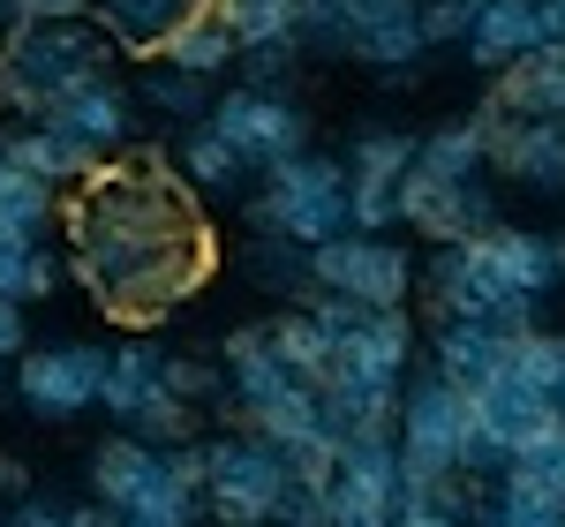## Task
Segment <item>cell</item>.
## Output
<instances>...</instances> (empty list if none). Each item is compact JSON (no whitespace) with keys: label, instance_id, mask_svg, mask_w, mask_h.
Returning <instances> with one entry per match:
<instances>
[{"label":"cell","instance_id":"cell-1","mask_svg":"<svg viewBox=\"0 0 565 527\" xmlns=\"http://www.w3.org/2000/svg\"><path fill=\"white\" fill-rule=\"evenodd\" d=\"M61 234H68V279L98 302V316L129 332L167 324L218 264L204 196L159 151L106 159L61 204Z\"/></svg>","mask_w":565,"mask_h":527},{"label":"cell","instance_id":"cell-2","mask_svg":"<svg viewBox=\"0 0 565 527\" xmlns=\"http://www.w3.org/2000/svg\"><path fill=\"white\" fill-rule=\"evenodd\" d=\"M121 45L106 39L90 15H61V23H8L0 39V121H45L61 98L84 84L114 76Z\"/></svg>","mask_w":565,"mask_h":527},{"label":"cell","instance_id":"cell-3","mask_svg":"<svg viewBox=\"0 0 565 527\" xmlns=\"http://www.w3.org/2000/svg\"><path fill=\"white\" fill-rule=\"evenodd\" d=\"M392 444H399V497H423L430 483L460 475L468 452V385H452L445 369H407L399 385V415H392Z\"/></svg>","mask_w":565,"mask_h":527},{"label":"cell","instance_id":"cell-4","mask_svg":"<svg viewBox=\"0 0 565 527\" xmlns=\"http://www.w3.org/2000/svg\"><path fill=\"white\" fill-rule=\"evenodd\" d=\"M249 226H257V234H287V241H302V249L348 234V159L302 151V159L257 174V189H249Z\"/></svg>","mask_w":565,"mask_h":527},{"label":"cell","instance_id":"cell-5","mask_svg":"<svg viewBox=\"0 0 565 527\" xmlns=\"http://www.w3.org/2000/svg\"><path fill=\"white\" fill-rule=\"evenodd\" d=\"M279 490H287V460L271 438L257 430L204 438V520L212 527H271Z\"/></svg>","mask_w":565,"mask_h":527},{"label":"cell","instance_id":"cell-6","mask_svg":"<svg viewBox=\"0 0 565 527\" xmlns=\"http://www.w3.org/2000/svg\"><path fill=\"white\" fill-rule=\"evenodd\" d=\"M423 294H430L437 316H482V324H505V332H527L535 324V309L521 287L498 271V257H490V241H445V249H430V264H423V279H415Z\"/></svg>","mask_w":565,"mask_h":527},{"label":"cell","instance_id":"cell-7","mask_svg":"<svg viewBox=\"0 0 565 527\" xmlns=\"http://www.w3.org/2000/svg\"><path fill=\"white\" fill-rule=\"evenodd\" d=\"M106 385V347L98 340H53V347H23L15 354V407L31 422H76L98 407Z\"/></svg>","mask_w":565,"mask_h":527},{"label":"cell","instance_id":"cell-8","mask_svg":"<svg viewBox=\"0 0 565 527\" xmlns=\"http://www.w3.org/2000/svg\"><path fill=\"white\" fill-rule=\"evenodd\" d=\"M309 279L317 287H332V294H354V302L370 309H407L415 302V257L392 241V234H332V241H317L309 249Z\"/></svg>","mask_w":565,"mask_h":527},{"label":"cell","instance_id":"cell-9","mask_svg":"<svg viewBox=\"0 0 565 527\" xmlns=\"http://www.w3.org/2000/svg\"><path fill=\"white\" fill-rule=\"evenodd\" d=\"M212 129L234 143V159L249 174H271V166H287V159L309 151V114L295 106V90H249V84L218 90Z\"/></svg>","mask_w":565,"mask_h":527},{"label":"cell","instance_id":"cell-10","mask_svg":"<svg viewBox=\"0 0 565 527\" xmlns=\"http://www.w3.org/2000/svg\"><path fill=\"white\" fill-rule=\"evenodd\" d=\"M490 174H505L527 196H565V114H505L498 98L476 106Z\"/></svg>","mask_w":565,"mask_h":527},{"label":"cell","instance_id":"cell-11","mask_svg":"<svg viewBox=\"0 0 565 527\" xmlns=\"http://www.w3.org/2000/svg\"><path fill=\"white\" fill-rule=\"evenodd\" d=\"M399 226H415L430 249L490 234V226H498L490 174H482V181H423V174H407V181H399Z\"/></svg>","mask_w":565,"mask_h":527},{"label":"cell","instance_id":"cell-12","mask_svg":"<svg viewBox=\"0 0 565 527\" xmlns=\"http://www.w3.org/2000/svg\"><path fill=\"white\" fill-rule=\"evenodd\" d=\"M45 129L76 136L84 151H98V159H129V143L143 136L136 84H121V76H98V84H84L76 98H61V106L45 114Z\"/></svg>","mask_w":565,"mask_h":527},{"label":"cell","instance_id":"cell-13","mask_svg":"<svg viewBox=\"0 0 565 527\" xmlns=\"http://www.w3.org/2000/svg\"><path fill=\"white\" fill-rule=\"evenodd\" d=\"M399 385H407V377H392V369H354V362H332V369L317 377L324 430H332V438H348V430H392V415H399Z\"/></svg>","mask_w":565,"mask_h":527},{"label":"cell","instance_id":"cell-14","mask_svg":"<svg viewBox=\"0 0 565 527\" xmlns=\"http://www.w3.org/2000/svg\"><path fill=\"white\" fill-rule=\"evenodd\" d=\"M513 340L521 332H505V324H482V316H437L430 324V362L452 377V385H490V377H505L513 369Z\"/></svg>","mask_w":565,"mask_h":527},{"label":"cell","instance_id":"cell-15","mask_svg":"<svg viewBox=\"0 0 565 527\" xmlns=\"http://www.w3.org/2000/svg\"><path fill=\"white\" fill-rule=\"evenodd\" d=\"M212 0H90V23L121 45L129 61H159L181 23H196Z\"/></svg>","mask_w":565,"mask_h":527},{"label":"cell","instance_id":"cell-16","mask_svg":"<svg viewBox=\"0 0 565 527\" xmlns=\"http://www.w3.org/2000/svg\"><path fill=\"white\" fill-rule=\"evenodd\" d=\"M0 159L23 166V174H39L45 189H84V181L106 166L98 151H84L76 136L45 129V121H0Z\"/></svg>","mask_w":565,"mask_h":527},{"label":"cell","instance_id":"cell-17","mask_svg":"<svg viewBox=\"0 0 565 527\" xmlns=\"http://www.w3.org/2000/svg\"><path fill=\"white\" fill-rule=\"evenodd\" d=\"M430 53V39H423V15L415 8H362L354 15V53L348 61H362V68H377L385 84H415V61Z\"/></svg>","mask_w":565,"mask_h":527},{"label":"cell","instance_id":"cell-18","mask_svg":"<svg viewBox=\"0 0 565 527\" xmlns=\"http://www.w3.org/2000/svg\"><path fill=\"white\" fill-rule=\"evenodd\" d=\"M159 475H167V452L143 444V438H129V430H114V438L90 452V497H98L106 513H129Z\"/></svg>","mask_w":565,"mask_h":527},{"label":"cell","instance_id":"cell-19","mask_svg":"<svg viewBox=\"0 0 565 527\" xmlns=\"http://www.w3.org/2000/svg\"><path fill=\"white\" fill-rule=\"evenodd\" d=\"M490 98L505 114H565V39H543L521 61H505L490 76Z\"/></svg>","mask_w":565,"mask_h":527},{"label":"cell","instance_id":"cell-20","mask_svg":"<svg viewBox=\"0 0 565 527\" xmlns=\"http://www.w3.org/2000/svg\"><path fill=\"white\" fill-rule=\"evenodd\" d=\"M482 241H490L498 271L521 287L527 302H551V294L565 287V249H558V234H535V226H505V219H498Z\"/></svg>","mask_w":565,"mask_h":527},{"label":"cell","instance_id":"cell-21","mask_svg":"<svg viewBox=\"0 0 565 527\" xmlns=\"http://www.w3.org/2000/svg\"><path fill=\"white\" fill-rule=\"evenodd\" d=\"M159 392H167V385H159V347H151V340H121V347H106L98 415H106L114 430H129V422H136V415H143Z\"/></svg>","mask_w":565,"mask_h":527},{"label":"cell","instance_id":"cell-22","mask_svg":"<svg viewBox=\"0 0 565 527\" xmlns=\"http://www.w3.org/2000/svg\"><path fill=\"white\" fill-rule=\"evenodd\" d=\"M136 106L159 114L167 129H189V121H212L218 84H212V76H189V68H174V61H143V76H136Z\"/></svg>","mask_w":565,"mask_h":527},{"label":"cell","instance_id":"cell-23","mask_svg":"<svg viewBox=\"0 0 565 527\" xmlns=\"http://www.w3.org/2000/svg\"><path fill=\"white\" fill-rule=\"evenodd\" d=\"M415 347H423V332H415V316L407 309H370L362 324H354L340 354L332 362H354V369H392V377H407L415 369Z\"/></svg>","mask_w":565,"mask_h":527},{"label":"cell","instance_id":"cell-24","mask_svg":"<svg viewBox=\"0 0 565 527\" xmlns=\"http://www.w3.org/2000/svg\"><path fill=\"white\" fill-rule=\"evenodd\" d=\"M476 527H565V497L505 467V475L476 483Z\"/></svg>","mask_w":565,"mask_h":527},{"label":"cell","instance_id":"cell-25","mask_svg":"<svg viewBox=\"0 0 565 527\" xmlns=\"http://www.w3.org/2000/svg\"><path fill=\"white\" fill-rule=\"evenodd\" d=\"M527 45H543V15H535V0H482L476 31H468V61L498 76L505 61H521Z\"/></svg>","mask_w":565,"mask_h":527},{"label":"cell","instance_id":"cell-26","mask_svg":"<svg viewBox=\"0 0 565 527\" xmlns=\"http://www.w3.org/2000/svg\"><path fill=\"white\" fill-rule=\"evenodd\" d=\"M174 166H181V181H189L196 196H242V189L257 181L249 166H242V159H234V143H226L212 121H189V129H181Z\"/></svg>","mask_w":565,"mask_h":527},{"label":"cell","instance_id":"cell-27","mask_svg":"<svg viewBox=\"0 0 565 527\" xmlns=\"http://www.w3.org/2000/svg\"><path fill=\"white\" fill-rule=\"evenodd\" d=\"M61 234V189L0 159V241H53Z\"/></svg>","mask_w":565,"mask_h":527},{"label":"cell","instance_id":"cell-28","mask_svg":"<svg viewBox=\"0 0 565 527\" xmlns=\"http://www.w3.org/2000/svg\"><path fill=\"white\" fill-rule=\"evenodd\" d=\"M407 174H423V181H482V174H490L482 121H476V114H460V121L430 129L423 143H415V166H407Z\"/></svg>","mask_w":565,"mask_h":527},{"label":"cell","instance_id":"cell-29","mask_svg":"<svg viewBox=\"0 0 565 527\" xmlns=\"http://www.w3.org/2000/svg\"><path fill=\"white\" fill-rule=\"evenodd\" d=\"M242 279L264 287V294H279V302H295V294L317 287V279H309V249L287 241V234H249V241H242Z\"/></svg>","mask_w":565,"mask_h":527},{"label":"cell","instance_id":"cell-30","mask_svg":"<svg viewBox=\"0 0 565 527\" xmlns=\"http://www.w3.org/2000/svg\"><path fill=\"white\" fill-rule=\"evenodd\" d=\"M61 279H68V257L53 241H0V294L8 302H53Z\"/></svg>","mask_w":565,"mask_h":527},{"label":"cell","instance_id":"cell-31","mask_svg":"<svg viewBox=\"0 0 565 527\" xmlns=\"http://www.w3.org/2000/svg\"><path fill=\"white\" fill-rule=\"evenodd\" d=\"M159 61H174V68H189V76H212V84H226L234 76V61H242V39L218 23L212 8L196 15V23H181L174 39H167V53Z\"/></svg>","mask_w":565,"mask_h":527},{"label":"cell","instance_id":"cell-32","mask_svg":"<svg viewBox=\"0 0 565 527\" xmlns=\"http://www.w3.org/2000/svg\"><path fill=\"white\" fill-rule=\"evenodd\" d=\"M264 340H271V354H279V362H287L302 385H317V377L332 369V354H340L324 332H317V316H309L302 302H287L279 316H264Z\"/></svg>","mask_w":565,"mask_h":527},{"label":"cell","instance_id":"cell-33","mask_svg":"<svg viewBox=\"0 0 565 527\" xmlns=\"http://www.w3.org/2000/svg\"><path fill=\"white\" fill-rule=\"evenodd\" d=\"M415 143L423 136H407V129H354L348 143V181H377V189H399L407 181V166H415Z\"/></svg>","mask_w":565,"mask_h":527},{"label":"cell","instance_id":"cell-34","mask_svg":"<svg viewBox=\"0 0 565 527\" xmlns=\"http://www.w3.org/2000/svg\"><path fill=\"white\" fill-rule=\"evenodd\" d=\"M354 0H302L295 8V39H302V53H317V61H348L354 53Z\"/></svg>","mask_w":565,"mask_h":527},{"label":"cell","instance_id":"cell-35","mask_svg":"<svg viewBox=\"0 0 565 527\" xmlns=\"http://www.w3.org/2000/svg\"><path fill=\"white\" fill-rule=\"evenodd\" d=\"M513 377H527L535 392H565V332H543V324H527L521 340H513Z\"/></svg>","mask_w":565,"mask_h":527},{"label":"cell","instance_id":"cell-36","mask_svg":"<svg viewBox=\"0 0 565 527\" xmlns=\"http://www.w3.org/2000/svg\"><path fill=\"white\" fill-rule=\"evenodd\" d=\"M295 68H302V39L242 45V61H234V76H242L249 90H287V84H295Z\"/></svg>","mask_w":565,"mask_h":527},{"label":"cell","instance_id":"cell-37","mask_svg":"<svg viewBox=\"0 0 565 527\" xmlns=\"http://www.w3.org/2000/svg\"><path fill=\"white\" fill-rule=\"evenodd\" d=\"M159 385L174 399H189V407H212V399L226 392V369H212L204 354H167L159 347Z\"/></svg>","mask_w":565,"mask_h":527},{"label":"cell","instance_id":"cell-38","mask_svg":"<svg viewBox=\"0 0 565 527\" xmlns=\"http://www.w3.org/2000/svg\"><path fill=\"white\" fill-rule=\"evenodd\" d=\"M415 15H423V39L430 45H468L482 0H415Z\"/></svg>","mask_w":565,"mask_h":527},{"label":"cell","instance_id":"cell-39","mask_svg":"<svg viewBox=\"0 0 565 527\" xmlns=\"http://www.w3.org/2000/svg\"><path fill=\"white\" fill-rule=\"evenodd\" d=\"M295 302H302L309 316H317V332H324L332 347H340V340H348L354 324L370 316V302H354V294H332V287H309V294H295Z\"/></svg>","mask_w":565,"mask_h":527},{"label":"cell","instance_id":"cell-40","mask_svg":"<svg viewBox=\"0 0 565 527\" xmlns=\"http://www.w3.org/2000/svg\"><path fill=\"white\" fill-rule=\"evenodd\" d=\"M271 527H324V490L287 483V490H279V513H271Z\"/></svg>","mask_w":565,"mask_h":527},{"label":"cell","instance_id":"cell-41","mask_svg":"<svg viewBox=\"0 0 565 527\" xmlns=\"http://www.w3.org/2000/svg\"><path fill=\"white\" fill-rule=\"evenodd\" d=\"M8 527H68V505L45 490H23V497H8Z\"/></svg>","mask_w":565,"mask_h":527},{"label":"cell","instance_id":"cell-42","mask_svg":"<svg viewBox=\"0 0 565 527\" xmlns=\"http://www.w3.org/2000/svg\"><path fill=\"white\" fill-rule=\"evenodd\" d=\"M61 15H90V0H8V23H61Z\"/></svg>","mask_w":565,"mask_h":527},{"label":"cell","instance_id":"cell-43","mask_svg":"<svg viewBox=\"0 0 565 527\" xmlns=\"http://www.w3.org/2000/svg\"><path fill=\"white\" fill-rule=\"evenodd\" d=\"M23 347H31V316H23V302L0 294V362H15Z\"/></svg>","mask_w":565,"mask_h":527},{"label":"cell","instance_id":"cell-44","mask_svg":"<svg viewBox=\"0 0 565 527\" xmlns=\"http://www.w3.org/2000/svg\"><path fill=\"white\" fill-rule=\"evenodd\" d=\"M392 527H476V520H445V513H430L423 497H399V513H392Z\"/></svg>","mask_w":565,"mask_h":527},{"label":"cell","instance_id":"cell-45","mask_svg":"<svg viewBox=\"0 0 565 527\" xmlns=\"http://www.w3.org/2000/svg\"><path fill=\"white\" fill-rule=\"evenodd\" d=\"M68 527H129V520H121V513H106V505L90 497V505H68Z\"/></svg>","mask_w":565,"mask_h":527},{"label":"cell","instance_id":"cell-46","mask_svg":"<svg viewBox=\"0 0 565 527\" xmlns=\"http://www.w3.org/2000/svg\"><path fill=\"white\" fill-rule=\"evenodd\" d=\"M23 490H31V467L15 452H0V497H23Z\"/></svg>","mask_w":565,"mask_h":527},{"label":"cell","instance_id":"cell-47","mask_svg":"<svg viewBox=\"0 0 565 527\" xmlns=\"http://www.w3.org/2000/svg\"><path fill=\"white\" fill-rule=\"evenodd\" d=\"M535 15H543V39H565V0H535Z\"/></svg>","mask_w":565,"mask_h":527},{"label":"cell","instance_id":"cell-48","mask_svg":"<svg viewBox=\"0 0 565 527\" xmlns=\"http://www.w3.org/2000/svg\"><path fill=\"white\" fill-rule=\"evenodd\" d=\"M354 8H415V0H354Z\"/></svg>","mask_w":565,"mask_h":527},{"label":"cell","instance_id":"cell-49","mask_svg":"<svg viewBox=\"0 0 565 527\" xmlns=\"http://www.w3.org/2000/svg\"><path fill=\"white\" fill-rule=\"evenodd\" d=\"M8 399H15V377H0V407H8Z\"/></svg>","mask_w":565,"mask_h":527},{"label":"cell","instance_id":"cell-50","mask_svg":"<svg viewBox=\"0 0 565 527\" xmlns=\"http://www.w3.org/2000/svg\"><path fill=\"white\" fill-rule=\"evenodd\" d=\"M0 39H8V0H0Z\"/></svg>","mask_w":565,"mask_h":527},{"label":"cell","instance_id":"cell-51","mask_svg":"<svg viewBox=\"0 0 565 527\" xmlns=\"http://www.w3.org/2000/svg\"><path fill=\"white\" fill-rule=\"evenodd\" d=\"M0 527H8V513H0Z\"/></svg>","mask_w":565,"mask_h":527},{"label":"cell","instance_id":"cell-52","mask_svg":"<svg viewBox=\"0 0 565 527\" xmlns=\"http://www.w3.org/2000/svg\"><path fill=\"white\" fill-rule=\"evenodd\" d=\"M558 249H565V234H558Z\"/></svg>","mask_w":565,"mask_h":527},{"label":"cell","instance_id":"cell-53","mask_svg":"<svg viewBox=\"0 0 565 527\" xmlns=\"http://www.w3.org/2000/svg\"><path fill=\"white\" fill-rule=\"evenodd\" d=\"M558 407H565V392H558Z\"/></svg>","mask_w":565,"mask_h":527}]
</instances>
